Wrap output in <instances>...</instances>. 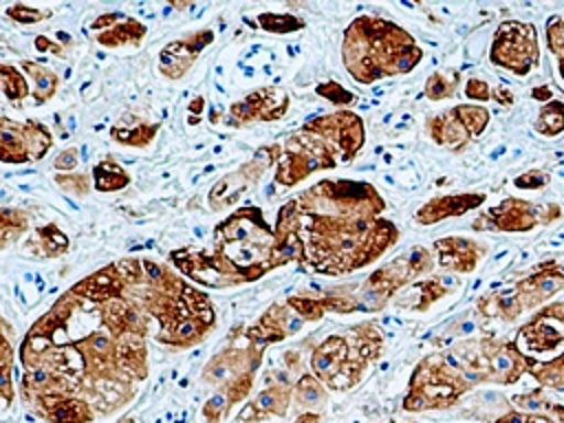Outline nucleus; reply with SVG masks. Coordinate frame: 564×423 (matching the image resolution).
<instances>
[{"label": "nucleus", "mask_w": 564, "mask_h": 423, "mask_svg": "<svg viewBox=\"0 0 564 423\" xmlns=\"http://www.w3.org/2000/svg\"><path fill=\"white\" fill-rule=\"evenodd\" d=\"M304 269L341 275L375 262L399 240L383 198L370 183L319 181L297 198Z\"/></svg>", "instance_id": "f257e3e1"}, {"label": "nucleus", "mask_w": 564, "mask_h": 423, "mask_svg": "<svg viewBox=\"0 0 564 423\" xmlns=\"http://www.w3.org/2000/svg\"><path fill=\"white\" fill-rule=\"evenodd\" d=\"M423 57L414 37L399 24L359 15L344 33L341 59L346 70L359 84H372L381 77L410 73Z\"/></svg>", "instance_id": "f03ea898"}, {"label": "nucleus", "mask_w": 564, "mask_h": 423, "mask_svg": "<svg viewBox=\"0 0 564 423\" xmlns=\"http://www.w3.org/2000/svg\"><path fill=\"white\" fill-rule=\"evenodd\" d=\"M527 372L542 388H564V302L540 308L513 337Z\"/></svg>", "instance_id": "7ed1b4c3"}, {"label": "nucleus", "mask_w": 564, "mask_h": 423, "mask_svg": "<svg viewBox=\"0 0 564 423\" xmlns=\"http://www.w3.org/2000/svg\"><path fill=\"white\" fill-rule=\"evenodd\" d=\"M352 337H355V348L350 346L348 337L330 335L313 352V359H311L313 375L324 383H328V388L333 390L352 388L361 379V372L368 368V364L379 357L383 339L375 324L364 322L355 326Z\"/></svg>", "instance_id": "20e7f679"}, {"label": "nucleus", "mask_w": 564, "mask_h": 423, "mask_svg": "<svg viewBox=\"0 0 564 423\" xmlns=\"http://www.w3.org/2000/svg\"><path fill=\"white\" fill-rule=\"evenodd\" d=\"M469 381L463 372L447 361L445 355H427L414 370L410 379V390L403 399V408L410 412L449 408L465 390Z\"/></svg>", "instance_id": "39448f33"}, {"label": "nucleus", "mask_w": 564, "mask_h": 423, "mask_svg": "<svg viewBox=\"0 0 564 423\" xmlns=\"http://www.w3.org/2000/svg\"><path fill=\"white\" fill-rule=\"evenodd\" d=\"M434 264L432 251L423 247H412L408 253L399 256L390 264L377 269L364 286V293L359 295V311H379L386 306V302L410 280L416 275L430 271Z\"/></svg>", "instance_id": "423d86ee"}, {"label": "nucleus", "mask_w": 564, "mask_h": 423, "mask_svg": "<svg viewBox=\"0 0 564 423\" xmlns=\"http://www.w3.org/2000/svg\"><path fill=\"white\" fill-rule=\"evenodd\" d=\"M489 59L513 75H527L540 64L538 33L533 24L520 20H505L496 29L489 46Z\"/></svg>", "instance_id": "0eeeda50"}, {"label": "nucleus", "mask_w": 564, "mask_h": 423, "mask_svg": "<svg viewBox=\"0 0 564 423\" xmlns=\"http://www.w3.org/2000/svg\"><path fill=\"white\" fill-rule=\"evenodd\" d=\"M562 216V207L549 203L544 207L522 198H505L474 220V229H498V231H529L535 225H549Z\"/></svg>", "instance_id": "6e6552de"}, {"label": "nucleus", "mask_w": 564, "mask_h": 423, "mask_svg": "<svg viewBox=\"0 0 564 423\" xmlns=\"http://www.w3.org/2000/svg\"><path fill=\"white\" fill-rule=\"evenodd\" d=\"M302 130H308L324 139V143L335 152V156L346 163L364 145L361 119L350 110H337L333 115L308 119Z\"/></svg>", "instance_id": "1a4fd4ad"}, {"label": "nucleus", "mask_w": 564, "mask_h": 423, "mask_svg": "<svg viewBox=\"0 0 564 423\" xmlns=\"http://www.w3.org/2000/svg\"><path fill=\"white\" fill-rule=\"evenodd\" d=\"M53 139L40 121L13 123L2 117V161L4 163H26L37 161L46 154Z\"/></svg>", "instance_id": "9d476101"}, {"label": "nucleus", "mask_w": 564, "mask_h": 423, "mask_svg": "<svg viewBox=\"0 0 564 423\" xmlns=\"http://www.w3.org/2000/svg\"><path fill=\"white\" fill-rule=\"evenodd\" d=\"M434 249L438 256V264L454 273H471L485 253V245L463 236L441 238L434 242Z\"/></svg>", "instance_id": "9b49d317"}, {"label": "nucleus", "mask_w": 564, "mask_h": 423, "mask_svg": "<svg viewBox=\"0 0 564 423\" xmlns=\"http://www.w3.org/2000/svg\"><path fill=\"white\" fill-rule=\"evenodd\" d=\"M485 203V194L480 192H467V194H445L427 200L419 212L414 214L416 223L421 225H434L438 220L452 218V216H463L474 207H480Z\"/></svg>", "instance_id": "f8f14e48"}, {"label": "nucleus", "mask_w": 564, "mask_h": 423, "mask_svg": "<svg viewBox=\"0 0 564 423\" xmlns=\"http://www.w3.org/2000/svg\"><path fill=\"white\" fill-rule=\"evenodd\" d=\"M214 40L212 31H200L194 37L187 40H178V42H170L159 57L161 70L165 77L176 79L181 75H185V70L192 66V62L198 57V51Z\"/></svg>", "instance_id": "ddd939ff"}, {"label": "nucleus", "mask_w": 564, "mask_h": 423, "mask_svg": "<svg viewBox=\"0 0 564 423\" xmlns=\"http://www.w3.org/2000/svg\"><path fill=\"white\" fill-rule=\"evenodd\" d=\"M93 31L104 29L97 35V42L104 46H121V44H132L139 46L143 42L145 35V26L123 13H108V15H99L93 24Z\"/></svg>", "instance_id": "4468645a"}, {"label": "nucleus", "mask_w": 564, "mask_h": 423, "mask_svg": "<svg viewBox=\"0 0 564 423\" xmlns=\"http://www.w3.org/2000/svg\"><path fill=\"white\" fill-rule=\"evenodd\" d=\"M427 132L438 145H445V148H452V150H463L471 139L469 130L465 128V123L460 121V117L454 108L443 112V115L430 117L427 119Z\"/></svg>", "instance_id": "2eb2a0df"}, {"label": "nucleus", "mask_w": 564, "mask_h": 423, "mask_svg": "<svg viewBox=\"0 0 564 423\" xmlns=\"http://www.w3.org/2000/svg\"><path fill=\"white\" fill-rule=\"evenodd\" d=\"M289 403V390L286 388H269L264 390L249 408H245L238 419L240 421H258L267 414H284Z\"/></svg>", "instance_id": "dca6fc26"}, {"label": "nucleus", "mask_w": 564, "mask_h": 423, "mask_svg": "<svg viewBox=\"0 0 564 423\" xmlns=\"http://www.w3.org/2000/svg\"><path fill=\"white\" fill-rule=\"evenodd\" d=\"M20 66L24 68V73L33 82V99H35V104H44L48 97L55 95V88H57L59 79H57V75L53 70L42 68V66L33 64V62H22Z\"/></svg>", "instance_id": "f3484780"}, {"label": "nucleus", "mask_w": 564, "mask_h": 423, "mask_svg": "<svg viewBox=\"0 0 564 423\" xmlns=\"http://www.w3.org/2000/svg\"><path fill=\"white\" fill-rule=\"evenodd\" d=\"M95 176V187L99 192H112V189H121L130 183V176L112 161H101L95 165L93 170Z\"/></svg>", "instance_id": "a211bd4d"}, {"label": "nucleus", "mask_w": 564, "mask_h": 423, "mask_svg": "<svg viewBox=\"0 0 564 423\" xmlns=\"http://www.w3.org/2000/svg\"><path fill=\"white\" fill-rule=\"evenodd\" d=\"M159 130V123H152V126H145V123H134L130 128V123H117L112 128V139H117L119 143H126V145H148L154 137V132Z\"/></svg>", "instance_id": "6ab92c4d"}, {"label": "nucleus", "mask_w": 564, "mask_h": 423, "mask_svg": "<svg viewBox=\"0 0 564 423\" xmlns=\"http://www.w3.org/2000/svg\"><path fill=\"white\" fill-rule=\"evenodd\" d=\"M535 130L544 137L560 134L564 130V104L562 101L544 104L535 119Z\"/></svg>", "instance_id": "aec40b11"}, {"label": "nucleus", "mask_w": 564, "mask_h": 423, "mask_svg": "<svg viewBox=\"0 0 564 423\" xmlns=\"http://www.w3.org/2000/svg\"><path fill=\"white\" fill-rule=\"evenodd\" d=\"M452 278H436V280H425V282H414L412 289L419 291V302L414 304V311H425L432 302L441 300L449 289Z\"/></svg>", "instance_id": "412c9836"}, {"label": "nucleus", "mask_w": 564, "mask_h": 423, "mask_svg": "<svg viewBox=\"0 0 564 423\" xmlns=\"http://www.w3.org/2000/svg\"><path fill=\"white\" fill-rule=\"evenodd\" d=\"M546 44L557 59V70L564 79V15H553L546 22Z\"/></svg>", "instance_id": "4be33fe9"}, {"label": "nucleus", "mask_w": 564, "mask_h": 423, "mask_svg": "<svg viewBox=\"0 0 564 423\" xmlns=\"http://www.w3.org/2000/svg\"><path fill=\"white\" fill-rule=\"evenodd\" d=\"M0 77H2V88H4L7 99L22 101L29 95L26 79H24V75L18 68H13L9 64H2L0 66Z\"/></svg>", "instance_id": "5701e85b"}, {"label": "nucleus", "mask_w": 564, "mask_h": 423, "mask_svg": "<svg viewBox=\"0 0 564 423\" xmlns=\"http://www.w3.org/2000/svg\"><path fill=\"white\" fill-rule=\"evenodd\" d=\"M460 117V121L465 123V128L469 130L471 137H478L485 132L487 123H489V110L482 106H471V104H463L454 108Z\"/></svg>", "instance_id": "b1692460"}, {"label": "nucleus", "mask_w": 564, "mask_h": 423, "mask_svg": "<svg viewBox=\"0 0 564 423\" xmlns=\"http://www.w3.org/2000/svg\"><path fill=\"white\" fill-rule=\"evenodd\" d=\"M458 79H460L458 73H454L452 79H447L443 73H432L430 79H427V84H425L423 95L430 97V99H434V101L445 99V97L454 95V88L458 86Z\"/></svg>", "instance_id": "393cba45"}, {"label": "nucleus", "mask_w": 564, "mask_h": 423, "mask_svg": "<svg viewBox=\"0 0 564 423\" xmlns=\"http://www.w3.org/2000/svg\"><path fill=\"white\" fill-rule=\"evenodd\" d=\"M37 238H40V245L44 247V256H59L68 247V238L55 225L37 229Z\"/></svg>", "instance_id": "a878e982"}, {"label": "nucleus", "mask_w": 564, "mask_h": 423, "mask_svg": "<svg viewBox=\"0 0 564 423\" xmlns=\"http://www.w3.org/2000/svg\"><path fill=\"white\" fill-rule=\"evenodd\" d=\"M258 22L264 31H271V33H289L304 26V22L293 15H275V13H262Z\"/></svg>", "instance_id": "bb28decb"}, {"label": "nucleus", "mask_w": 564, "mask_h": 423, "mask_svg": "<svg viewBox=\"0 0 564 423\" xmlns=\"http://www.w3.org/2000/svg\"><path fill=\"white\" fill-rule=\"evenodd\" d=\"M26 229V218L20 212L2 209V247H7L13 238H20Z\"/></svg>", "instance_id": "cd10ccee"}, {"label": "nucleus", "mask_w": 564, "mask_h": 423, "mask_svg": "<svg viewBox=\"0 0 564 423\" xmlns=\"http://www.w3.org/2000/svg\"><path fill=\"white\" fill-rule=\"evenodd\" d=\"M297 399H302L306 405H317L326 399V394L313 375H304L297 383Z\"/></svg>", "instance_id": "c85d7f7f"}, {"label": "nucleus", "mask_w": 564, "mask_h": 423, "mask_svg": "<svg viewBox=\"0 0 564 423\" xmlns=\"http://www.w3.org/2000/svg\"><path fill=\"white\" fill-rule=\"evenodd\" d=\"M317 93L324 95V97H326L328 101H333L335 106H346V104L355 101V95H352V93L344 90L339 84H333V82L317 86Z\"/></svg>", "instance_id": "c756f323"}, {"label": "nucleus", "mask_w": 564, "mask_h": 423, "mask_svg": "<svg viewBox=\"0 0 564 423\" xmlns=\"http://www.w3.org/2000/svg\"><path fill=\"white\" fill-rule=\"evenodd\" d=\"M9 15H13V20L18 22H24V24H31V22H40L44 20L46 15H51V11H40V9H31L26 4H13L7 9Z\"/></svg>", "instance_id": "7c9ffc66"}, {"label": "nucleus", "mask_w": 564, "mask_h": 423, "mask_svg": "<svg viewBox=\"0 0 564 423\" xmlns=\"http://www.w3.org/2000/svg\"><path fill=\"white\" fill-rule=\"evenodd\" d=\"M496 423H557L553 414H524V412H509L500 416Z\"/></svg>", "instance_id": "2f4dec72"}, {"label": "nucleus", "mask_w": 564, "mask_h": 423, "mask_svg": "<svg viewBox=\"0 0 564 423\" xmlns=\"http://www.w3.org/2000/svg\"><path fill=\"white\" fill-rule=\"evenodd\" d=\"M546 183H549V174H546V172H540V170L524 172L522 176H518V178L513 181V185L520 187V189H538V187H542V185H546Z\"/></svg>", "instance_id": "473e14b6"}, {"label": "nucleus", "mask_w": 564, "mask_h": 423, "mask_svg": "<svg viewBox=\"0 0 564 423\" xmlns=\"http://www.w3.org/2000/svg\"><path fill=\"white\" fill-rule=\"evenodd\" d=\"M465 95L469 99H476V101H489L491 99V88L487 82L478 79V77H471L467 84H465Z\"/></svg>", "instance_id": "72a5a7b5"}, {"label": "nucleus", "mask_w": 564, "mask_h": 423, "mask_svg": "<svg viewBox=\"0 0 564 423\" xmlns=\"http://www.w3.org/2000/svg\"><path fill=\"white\" fill-rule=\"evenodd\" d=\"M227 401H225V392H216L207 403H205V419L209 421V423H216L220 416H223V412H225V405Z\"/></svg>", "instance_id": "f704fd0d"}, {"label": "nucleus", "mask_w": 564, "mask_h": 423, "mask_svg": "<svg viewBox=\"0 0 564 423\" xmlns=\"http://www.w3.org/2000/svg\"><path fill=\"white\" fill-rule=\"evenodd\" d=\"M57 183L64 187V189H70L75 194H84L86 187H88V178L84 174H75L73 178H64V176H57Z\"/></svg>", "instance_id": "c9c22d12"}, {"label": "nucleus", "mask_w": 564, "mask_h": 423, "mask_svg": "<svg viewBox=\"0 0 564 423\" xmlns=\"http://www.w3.org/2000/svg\"><path fill=\"white\" fill-rule=\"evenodd\" d=\"M75 165H77V148L64 150V152L53 161V167H55V170H73Z\"/></svg>", "instance_id": "e433bc0d"}, {"label": "nucleus", "mask_w": 564, "mask_h": 423, "mask_svg": "<svg viewBox=\"0 0 564 423\" xmlns=\"http://www.w3.org/2000/svg\"><path fill=\"white\" fill-rule=\"evenodd\" d=\"M491 99L498 101L500 106H511V104H513V95H511V90H507V88H494V90H491Z\"/></svg>", "instance_id": "4c0bfd02"}, {"label": "nucleus", "mask_w": 564, "mask_h": 423, "mask_svg": "<svg viewBox=\"0 0 564 423\" xmlns=\"http://www.w3.org/2000/svg\"><path fill=\"white\" fill-rule=\"evenodd\" d=\"M35 46H37L40 51H44V48H53L57 55H64V53H62V48H59V46H55L53 42H48L46 37H37V40H35Z\"/></svg>", "instance_id": "58836bf2"}, {"label": "nucleus", "mask_w": 564, "mask_h": 423, "mask_svg": "<svg viewBox=\"0 0 564 423\" xmlns=\"http://www.w3.org/2000/svg\"><path fill=\"white\" fill-rule=\"evenodd\" d=\"M533 99H542L546 104V99H551V90L546 86H538L533 93H531Z\"/></svg>", "instance_id": "ea45409f"}, {"label": "nucleus", "mask_w": 564, "mask_h": 423, "mask_svg": "<svg viewBox=\"0 0 564 423\" xmlns=\"http://www.w3.org/2000/svg\"><path fill=\"white\" fill-rule=\"evenodd\" d=\"M200 108H203V97H196V99L189 104V110L198 115V112H200Z\"/></svg>", "instance_id": "a19ab883"}, {"label": "nucleus", "mask_w": 564, "mask_h": 423, "mask_svg": "<svg viewBox=\"0 0 564 423\" xmlns=\"http://www.w3.org/2000/svg\"><path fill=\"white\" fill-rule=\"evenodd\" d=\"M119 423H132V421H130V419H126V421H119Z\"/></svg>", "instance_id": "79ce46f5"}]
</instances>
